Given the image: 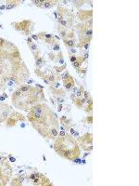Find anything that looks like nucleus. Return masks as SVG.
I'll list each match as a JSON object with an SVG mask.
<instances>
[{"mask_svg":"<svg viewBox=\"0 0 139 186\" xmlns=\"http://www.w3.org/2000/svg\"><path fill=\"white\" fill-rule=\"evenodd\" d=\"M20 3H22V1H20V0H7V1H6L5 7H6V10H9L14 9L16 7H18Z\"/></svg>","mask_w":139,"mask_h":186,"instance_id":"obj_19","label":"nucleus"},{"mask_svg":"<svg viewBox=\"0 0 139 186\" xmlns=\"http://www.w3.org/2000/svg\"><path fill=\"white\" fill-rule=\"evenodd\" d=\"M25 180V176L24 175H18L16 178H14L13 180L11 181L10 185L11 186H22L24 183Z\"/></svg>","mask_w":139,"mask_h":186,"instance_id":"obj_18","label":"nucleus"},{"mask_svg":"<svg viewBox=\"0 0 139 186\" xmlns=\"http://www.w3.org/2000/svg\"><path fill=\"white\" fill-rule=\"evenodd\" d=\"M35 87H36V88H38V89H44V87H43V86H41V85H39V84H36V85H35Z\"/></svg>","mask_w":139,"mask_h":186,"instance_id":"obj_42","label":"nucleus"},{"mask_svg":"<svg viewBox=\"0 0 139 186\" xmlns=\"http://www.w3.org/2000/svg\"><path fill=\"white\" fill-rule=\"evenodd\" d=\"M33 42V39H32V37L31 36H27V38H26V43H27V46L29 44H31Z\"/></svg>","mask_w":139,"mask_h":186,"instance_id":"obj_38","label":"nucleus"},{"mask_svg":"<svg viewBox=\"0 0 139 186\" xmlns=\"http://www.w3.org/2000/svg\"><path fill=\"white\" fill-rule=\"evenodd\" d=\"M57 30L58 32V34H60V36L61 39H64L65 37L67 36V35H68V33H69L68 30H66V29H64V28L58 27V26L57 27Z\"/></svg>","mask_w":139,"mask_h":186,"instance_id":"obj_27","label":"nucleus"},{"mask_svg":"<svg viewBox=\"0 0 139 186\" xmlns=\"http://www.w3.org/2000/svg\"><path fill=\"white\" fill-rule=\"evenodd\" d=\"M85 123H88V124H93V115L91 114L86 115V117L85 118Z\"/></svg>","mask_w":139,"mask_h":186,"instance_id":"obj_32","label":"nucleus"},{"mask_svg":"<svg viewBox=\"0 0 139 186\" xmlns=\"http://www.w3.org/2000/svg\"><path fill=\"white\" fill-rule=\"evenodd\" d=\"M50 101H51V102L53 103V104H55V103H56V102H55V100H54V99H52V97H51V98H50Z\"/></svg>","mask_w":139,"mask_h":186,"instance_id":"obj_45","label":"nucleus"},{"mask_svg":"<svg viewBox=\"0 0 139 186\" xmlns=\"http://www.w3.org/2000/svg\"><path fill=\"white\" fill-rule=\"evenodd\" d=\"M31 37H32V39H33L35 41L39 40V39H38V36H37V35H31Z\"/></svg>","mask_w":139,"mask_h":186,"instance_id":"obj_39","label":"nucleus"},{"mask_svg":"<svg viewBox=\"0 0 139 186\" xmlns=\"http://www.w3.org/2000/svg\"><path fill=\"white\" fill-rule=\"evenodd\" d=\"M73 104L77 107L78 109H83V107H85V104L86 102V100L83 97H81V98H75L74 100L73 101Z\"/></svg>","mask_w":139,"mask_h":186,"instance_id":"obj_20","label":"nucleus"},{"mask_svg":"<svg viewBox=\"0 0 139 186\" xmlns=\"http://www.w3.org/2000/svg\"><path fill=\"white\" fill-rule=\"evenodd\" d=\"M0 76L5 83L14 84L23 83L30 77L18 47L3 37H0Z\"/></svg>","mask_w":139,"mask_h":186,"instance_id":"obj_1","label":"nucleus"},{"mask_svg":"<svg viewBox=\"0 0 139 186\" xmlns=\"http://www.w3.org/2000/svg\"><path fill=\"white\" fill-rule=\"evenodd\" d=\"M63 110V105L62 104H58V112H61Z\"/></svg>","mask_w":139,"mask_h":186,"instance_id":"obj_40","label":"nucleus"},{"mask_svg":"<svg viewBox=\"0 0 139 186\" xmlns=\"http://www.w3.org/2000/svg\"><path fill=\"white\" fill-rule=\"evenodd\" d=\"M28 48H29V49L31 50V52H32V54H33V59H35V60H37L38 58L41 56V52H40V49H39V48L37 47V45L33 42L31 43V44H29L28 45Z\"/></svg>","mask_w":139,"mask_h":186,"instance_id":"obj_16","label":"nucleus"},{"mask_svg":"<svg viewBox=\"0 0 139 186\" xmlns=\"http://www.w3.org/2000/svg\"><path fill=\"white\" fill-rule=\"evenodd\" d=\"M80 148L85 152H91L93 150V134L92 132H86L76 139Z\"/></svg>","mask_w":139,"mask_h":186,"instance_id":"obj_8","label":"nucleus"},{"mask_svg":"<svg viewBox=\"0 0 139 186\" xmlns=\"http://www.w3.org/2000/svg\"><path fill=\"white\" fill-rule=\"evenodd\" d=\"M12 176V169L8 164V158L4 157L0 162V186H5L9 183Z\"/></svg>","mask_w":139,"mask_h":186,"instance_id":"obj_7","label":"nucleus"},{"mask_svg":"<svg viewBox=\"0 0 139 186\" xmlns=\"http://www.w3.org/2000/svg\"><path fill=\"white\" fill-rule=\"evenodd\" d=\"M58 3H60V1H58V0H45V1L41 2L38 7H41V9H52L53 7L57 6Z\"/></svg>","mask_w":139,"mask_h":186,"instance_id":"obj_17","label":"nucleus"},{"mask_svg":"<svg viewBox=\"0 0 139 186\" xmlns=\"http://www.w3.org/2000/svg\"><path fill=\"white\" fill-rule=\"evenodd\" d=\"M57 22H60L61 20H74L75 16L70 10L61 5H58L57 9Z\"/></svg>","mask_w":139,"mask_h":186,"instance_id":"obj_11","label":"nucleus"},{"mask_svg":"<svg viewBox=\"0 0 139 186\" xmlns=\"http://www.w3.org/2000/svg\"><path fill=\"white\" fill-rule=\"evenodd\" d=\"M55 99H56V102L58 104H62V103L65 102L64 97H55Z\"/></svg>","mask_w":139,"mask_h":186,"instance_id":"obj_33","label":"nucleus"},{"mask_svg":"<svg viewBox=\"0 0 139 186\" xmlns=\"http://www.w3.org/2000/svg\"><path fill=\"white\" fill-rule=\"evenodd\" d=\"M11 27L17 32L22 33V35L31 36L33 35V32L35 30V22L33 20L27 19L22 20H18V22H12L10 23Z\"/></svg>","mask_w":139,"mask_h":186,"instance_id":"obj_6","label":"nucleus"},{"mask_svg":"<svg viewBox=\"0 0 139 186\" xmlns=\"http://www.w3.org/2000/svg\"><path fill=\"white\" fill-rule=\"evenodd\" d=\"M52 49H53V51H60V43H56L54 45V46L52 47Z\"/></svg>","mask_w":139,"mask_h":186,"instance_id":"obj_35","label":"nucleus"},{"mask_svg":"<svg viewBox=\"0 0 139 186\" xmlns=\"http://www.w3.org/2000/svg\"><path fill=\"white\" fill-rule=\"evenodd\" d=\"M66 69H67V63L63 64V65H56L55 64L53 66V70L57 74H61L62 72H64Z\"/></svg>","mask_w":139,"mask_h":186,"instance_id":"obj_25","label":"nucleus"},{"mask_svg":"<svg viewBox=\"0 0 139 186\" xmlns=\"http://www.w3.org/2000/svg\"><path fill=\"white\" fill-rule=\"evenodd\" d=\"M83 111L85 112L87 114H91L92 111H93V99H90V100L86 101L85 107H83Z\"/></svg>","mask_w":139,"mask_h":186,"instance_id":"obj_23","label":"nucleus"},{"mask_svg":"<svg viewBox=\"0 0 139 186\" xmlns=\"http://www.w3.org/2000/svg\"><path fill=\"white\" fill-rule=\"evenodd\" d=\"M77 59H78V56H76V55H71L70 56V61L71 63H74V61H76Z\"/></svg>","mask_w":139,"mask_h":186,"instance_id":"obj_37","label":"nucleus"},{"mask_svg":"<svg viewBox=\"0 0 139 186\" xmlns=\"http://www.w3.org/2000/svg\"><path fill=\"white\" fill-rule=\"evenodd\" d=\"M8 158H9V159H10V161H11V162H15V161H16V159H15V158L11 157V155H9V156H8Z\"/></svg>","mask_w":139,"mask_h":186,"instance_id":"obj_43","label":"nucleus"},{"mask_svg":"<svg viewBox=\"0 0 139 186\" xmlns=\"http://www.w3.org/2000/svg\"><path fill=\"white\" fill-rule=\"evenodd\" d=\"M62 2L64 3V4H68V2H69V1H62Z\"/></svg>","mask_w":139,"mask_h":186,"instance_id":"obj_46","label":"nucleus"},{"mask_svg":"<svg viewBox=\"0 0 139 186\" xmlns=\"http://www.w3.org/2000/svg\"><path fill=\"white\" fill-rule=\"evenodd\" d=\"M76 36L78 37V42L76 48L83 49L86 44L91 43L93 38V20L86 22H79L73 26Z\"/></svg>","mask_w":139,"mask_h":186,"instance_id":"obj_5","label":"nucleus"},{"mask_svg":"<svg viewBox=\"0 0 139 186\" xmlns=\"http://www.w3.org/2000/svg\"><path fill=\"white\" fill-rule=\"evenodd\" d=\"M45 64H46V61L45 59V57L40 56L38 59L35 60V68H39V67H41V66H43Z\"/></svg>","mask_w":139,"mask_h":186,"instance_id":"obj_26","label":"nucleus"},{"mask_svg":"<svg viewBox=\"0 0 139 186\" xmlns=\"http://www.w3.org/2000/svg\"><path fill=\"white\" fill-rule=\"evenodd\" d=\"M26 118L35 130L46 142L55 140L58 137L60 131L58 117L46 102H38L32 106Z\"/></svg>","mask_w":139,"mask_h":186,"instance_id":"obj_2","label":"nucleus"},{"mask_svg":"<svg viewBox=\"0 0 139 186\" xmlns=\"http://www.w3.org/2000/svg\"><path fill=\"white\" fill-rule=\"evenodd\" d=\"M53 148L58 155L69 161H75L82 154L76 139L69 133H65L63 136H58L54 140Z\"/></svg>","mask_w":139,"mask_h":186,"instance_id":"obj_4","label":"nucleus"},{"mask_svg":"<svg viewBox=\"0 0 139 186\" xmlns=\"http://www.w3.org/2000/svg\"><path fill=\"white\" fill-rule=\"evenodd\" d=\"M58 121L60 124V129L62 130H70L71 127H73V120L71 117H69L68 115H61V117L58 118Z\"/></svg>","mask_w":139,"mask_h":186,"instance_id":"obj_13","label":"nucleus"},{"mask_svg":"<svg viewBox=\"0 0 139 186\" xmlns=\"http://www.w3.org/2000/svg\"><path fill=\"white\" fill-rule=\"evenodd\" d=\"M70 130H71V134L75 133V130H74V129H73V127H71V129Z\"/></svg>","mask_w":139,"mask_h":186,"instance_id":"obj_44","label":"nucleus"},{"mask_svg":"<svg viewBox=\"0 0 139 186\" xmlns=\"http://www.w3.org/2000/svg\"><path fill=\"white\" fill-rule=\"evenodd\" d=\"M76 19L80 22H86L88 20H93V10H79L76 13Z\"/></svg>","mask_w":139,"mask_h":186,"instance_id":"obj_12","label":"nucleus"},{"mask_svg":"<svg viewBox=\"0 0 139 186\" xmlns=\"http://www.w3.org/2000/svg\"><path fill=\"white\" fill-rule=\"evenodd\" d=\"M85 61H85V59H83V58L82 56H78L77 61L71 63V66H73V67L74 69H78V68H80V67H82L83 63H85Z\"/></svg>","mask_w":139,"mask_h":186,"instance_id":"obj_24","label":"nucleus"},{"mask_svg":"<svg viewBox=\"0 0 139 186\" xmlns=\"http://www.w3.org/2000/svg\"><path fill=\"white\" fill-rule=\"evenodd\" d=\"M48 89L49 90L51 91L52 95L54 97H65L66 96V94H67V90L63 88H54V87H52L51 85H49L48 86Z\"/></svg>","mask_w":139,"mask_h":186,"instance_id":"obj_14","label":"nucleus"},{"mask_svg":"<svg viewBox=\"0 0 139 186\" xmlns=\"http://www.w3.org/2000/svg\"><path fill=\"white\" fill-rule=\"evenodd\" d=\"M63 44L64 46L68 48H76V44H77V40L74 39H62Z\"/></svg>","mask_w":139,"mask_h":186,"instance_id":"obj_22","label":"nucleus"},{"mask_svg":"<svg viewBox=\"0 0 139 186\" xmlns=\"http://www.w3.org/2000/svg\"><path fill=\"white\" fill-rule=\"evenodd\" d=\"M54 63H57L56 65H63L66 63L64 56H63V52L61 50H60L58 52V54H56V59L54 61Z\"/></svg>","mask_w":139,"mask_h":186,"instance_id":"obj_21","label":"nucleus"},{"mask_svg":"<svg viewBox=\"0 0 139 186\" xmlns=\"http://www.w3.org/2000/svg\"><path fill=\"white\" fill-rule=\"evenodd\" d=\"M60 79L63 80V79H65V78L69 77L71 76V74H70V72L68 71V70L66 69L64 72H62L61 74H60Z\"/></svg>","mask_w":139,"mask_h":186,"instance_id":"obj_30","label":"nucleus"},{"mask_svg":"<svg viewBox=\"0 0 139 186\" xmlns=\"http://www.w3.org/2000/svg\"><path fill=\"white\" fill-rule=\"evenodd\" d=\"M62 81H63V88H64L67 90V91L71 90L75 86L74 77L71 76V74L69 77H67V78H65V79H63Z\"/></svg>","mask_w":139,"mask_h":186,"instance_id":"obj_15","label":"nucleus"},{"mask_svg":"<svg viewBox=\"0 0 139 186\" xmlns=\"http://www.w3.org/2000/svg\"><path fill=\"white\" fill-rule=\"evenodd\" d=\"M48 58H49L50 61H53V63H54L55 59H56V54H55L54 52H49V53H48Z\"/></svg>","mask_w":139,"mask_h":186,"instance_id":"obj_36","label":"nucleus"},{"mask_svg":"<svg viewBox=\"0 0 139 186\" xmlns=\"http://www.w3.org/2000/svg\"><path fill=\"white\" fill-rule=\"evenodd\" d=\"M76 72H77V74H83V76H85V74L87 73V69H86V68H82V67H80V68L76 69Z\"/></svg>","mask_w":139,"mask_h":186,"instance_id":"obj_31","label":"nucleus"},{"mask_svg":"<svg viewBox=\"0 0 139 186\" xmlns=\"http://www.w3.org/2000/svg\"><path fill=\"white\" fill-rule=\"evenodd\" d=\"M73 3V6L76 7V10H81V7L85 5V3H86V1H83V0H73L71 1Z\"/></svg>","mask_w":139,"mask_h":186,"instance_id":"obj_28","label":"nucleus"},{"mask_svg":"<svg viewBox=\"0 0 139 186\" xmlns=\"http://www.w3.org/2000/svg\"><path fill=\"white\" fill-rule=\"evenodd\" d=\"M29 179L33 181V185L37 186H53V183L50 181L45 175L39 172H33L29 176Z\"/></svg>","mask_w":139,"mask_h":186,"instance_id":"obj_9","label":"nucleus"},{"mask_svg":"<svg viewBox=\"0 0 139 186\" xmlns=\"http://www.w3.org/2000/svg\"><path fill=\"white\" fill-rule=\"evenodd\" d=\"M85 88H83V86L81 85L78 88V90H77V92L75 93V98H81L83 97V91H85Z\"/></svg>","mask_w":139,"mask_h":186,"instance_id":"obj_29","label":"nucleus"},{"mask_svg":"<svg viewBox=\"0 0 139 186\" xmlns=\"http://www.w3.org/2000/svg\"><path fill=\"white\" fill-rule=\"evenodd\" d=\"M70 52L73 53L71 55H75V53H76V49H75V48H70Z\"/></svg>","mask_w":139,"mask_h":186,"instance_id":"obj_41","label":"nucleus"},{"mask_svg":"<svg viewBox=\"0 0 139 186\" xmlns=\"http://www.w3.org/2000/svg\"><path fill=\"white\" fill-rule=\"evenodd\" d=\"M12 104L16 109L29 112L32 106L38 102H46L44 89L29 84H22L11 95Z\"/></svg>","mask_w":139,"mask_h":186,"instance_id":"obj_3","label":"nucleus"},{"mask_svg":"<svg viewBox=\"0 0 139 186\" xmlns=\"http://www.w3.org/2000/svg\"><path fill=\"white\" fill-rule=\"evenodd\" d=\"M83 97L85 99L86 101H88V100H90V99H92V97H91V94L88 92V91H86V90H85L83 91Z\"/></svg>","mask_w":139,"mask_h":186,"instance_id":"obj_34","label":"nucleus"},{"mask_svg":"<svg viewBox=\"0 0 139 186\" xmlns=\"http://www.w3.org/2000/svg\"><path fill=\"white\" fill-rule=\"evenodd\" d=\"M25 117L18 111L12 110L10 115L8 117V118L7 119V121L5 122V127H13L17 125V123L19 122H24L25 121Z\"/></svg>","mask_w":139,"mask_h":186,"instance_id":"obj_10","label":"nucleus"}]
</instances>
